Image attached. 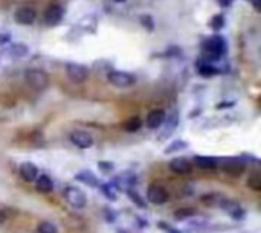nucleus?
Listing matches in <instances>:
<instances>
[{
  "label": "nucleus",
  "mask_w": 261,
  "mask_h": 233,
  "mask_svg": "<svg viewBox=\"0 0 261 233\" xmlns=\"http://www.w3.org/2000/svg\"><path fill=\"white\" fill-rule=\"evenodd\" d=\"M25 81L34 90H45L49 84V76L40 69H29L25 72Z\"/></svg>",
  "instance_id": "f257e3e1"
},
{
  "label": "nucleus",
  "mask_w": 261,
  "mask_h": 233,
  "mask_svg": "<svg viewBox=\"0 0 261 233\" xmlns=\"http://www.w3.org/2000/svg\"><path fill=\"white\" fill-rule=\"evenodd\" d=\"M206 60H218L223 54L226 52V42L220 35H214L203 45Z\"/></svg>",
  "instance_id": "f03ea898"
},
{
  "label": "nucleus",
  "mask_w": 261,
  "mask_h": 233,
  "mask_svg": "<svg viewBox=\"0 0 261 233\" xmlns=\"http://www.w3.org/2000/svg\"><path fill=\"white\" fill-rule=\"evenodd\" d=\"M64 197H66V201L75 209H84L86 204H87L86 193L78 187H73V186L66 187L64 189Z\"/></svg>",
  "instance_id": "7ed1b4c3"
},
{
  "label": "nucleus",
  "mask_w": 261,
  "mask_h": 233,
  "mask_svg": "<svg viewBox=\"0 0 261 233\" xmlns=\"http://www.w3.org/2000/svg\"><path fill=\"white\" fill-rule=\"evenodd\" d=\"M107 80L111 86L115 87H119V89H127V87H132L135 84V76L127 73V72H119V70H113L110 72Z\"/></svg>",
  "instance_id": "20e7f679"
},
{
  "label": "nucleus",
  "mask_w": 261,
  "mask_h": 233,
  "mask_svg": "<svg viewBox=\"0 0 261 233\" xmlns=\"http://www.w3.org/2000/svg\"><path fill=\"white\" fill-rule=\"evenodd\" d=\"M66 73L73 83H84L89 78V69L84 64H78V63H67Z\"/></svg>",
  "instance_id": "39448f33"
},
{
  "label": "nucleus",
  "mask_w": 261,
  "mask_h": 233,
  "mask_svg": "<svg viewBox=\"0 0 261 233\" xmlns=\"http://www.w3.org/2000/svg\"><path fill=\"white\" fill-rule=\"evenodd\" d=\"M147 198L152 204H164L168 201L170 193L165 187H162L159 184H152L147 189Z\"/></svg>",
  "instance_id": "423d86ee"
},
{
  "label": "nucleus",
  "mask_w": 261,
  "mask_h": 233,
  "mask_svg": "<svg viewBox=\"0 0 261 233\" xmlns=\"http://www.w3.org/2000/svg\"><path fill=\"white\" fill-rule=\"evenodd\" d=\"M70 142L75 146L81 148V149H87V148H90L93 145V137L89 133H86V131L77 130V131H73L70 134Z\"/></svg>",
  "instance_id": "0eeeda50"
},
{
  "label": "nucleus",
  "mask_w": 261,
  "mask_h": 233,
  "mask_svg": "<svg viewBox=\"0 0 261 233\" xmlns=\"http://www.w3.org/2000/svg\"><path fill=\"white\" fill-rule=\"evenodd\" d=\"M35 19H37V13L34 8H29V7L19 8L14 13V20L19 25H32L35 22Z\"/></svg>",
  "instance_id": "6e6552de"
},
{
  "label": "nucleus",
  "mask_w": 261,
  "mask_h": 233,
  "mask_svg": "<svg viewBox=\"0 0 261 233\" xmlns=\"http://www.w3.org/2000/svg\"><path fill=\"white\" fill-rule=\"evenodd\" d=\"M63 16H64V10L60 5H51L45 13V22L49 26H54L63 20Z\"/></svg>",
  "instance_id": "1a4fd4ad"
},
{
  "label": "nucleus",
  "mask_w": 261,
  "mask_h": 233,
  "mask_svg": "<svg viewBox=\"0 0 261 233\" xmlns=\"http://www.w3.org/2000/svg\"><path fill=\"white\" fill-rule=\"evenodd\" d=\"M20 177L25 180V181H35L37 177H39V169H37V166L31 162H25L20 165Z\"/></svg>",
  "instance_id": "9d476101"
},
{
  "label": "nucleus",
  "mask_w": 261,
  "mask_h": 233,
  "mask_svg": "<svg viewBox=\"0 0 261 233\" xmlns=\"http://www.w3.org/2000/svg\"><path fill=\"white\" fill-rule=\"evenodd\" d=\"M165 121L167 119H165L164 110H153V111L148 113V116H147V125H148V128H152V130L159 128Z\"/></svg>",
  "instance_id": "9b49d317"
},
{
  "label": "nucleus",
  "mask_w": 261,
  "mask_h": 233,
  "mask_svg": "<svg viewBox=\"0 0 261 233\" xmlns=\"http://www.w3.org/2000/svg\"><path fill=\"white\" fill-rule=\"evenodd\" d=\"M170 169L176 174H188L191 171V163L183 157H177L170 162Z\"/></svg>",
  "instance_id": "f8f14e48"
},
{
  "label": "nucleus",
  "mask_w": 261,
  "mask_h": 233,
  "mask_svg": "<svg viewBox=\"0 0 261 233\" xmlns=\"http://www.w3.org/2000/svg\"><path fill=\"white\" fill-rule=\"evenodd\" d=\"M243 169H244L243 163H240V162L235 160V159H228V160L223 162V171L228 172L229 175L237 177V175H240V174L243 172Z\"/></svg>",
  "instance_id": "ddd939ff"
},
{
  "label": "nucleus",
  "mask_w": 261,
  "mask_h": 233,
  "mask_svg": "<svg viewBox=\"0 0 261 233\" xmlns=\"http://www.w3.org/2000/svg\"><path fill=\"white\" fill-rule=\"evenodd\" d=\"M194 163L197 168L200 169H215L217 166V160L214 157H209V155H196L194 157Z\"/></svg>",
  "instance_id": "4468645a"
},
{
  "label": "nucleus",
  "mask_w": 261,
  "mask_h": 233,
  "mask_svg": "<svg viewBox=\"0 0 261 233\" xmlns=\"http://www.w3.org/2000/svg\"><path fill=\"white\" fill-rule=\"evenodd\" d=\"M35 181H37V189L43 193H48L54 189V183L48 175H39Z\"/></svg>",
  "instance_id": "2eb2a0df"
},
{
  "label": "nucleus",
  "mask_w": 261,
  "mask_h": 233,
  "mask_svg": "<svg viewBox=\"0 0 261 233\" xmlns=\"http://www.w3.org/2000/svg\"><path fill=\"white\" fill-rule=\"evenodd\" d=\"M8 52H10V55L14 57V58H23V57L28 55L29 49H28V46L23 45V43H16V45H13V46L10 48Z\"/></svg>",
  "instance_id": "dca6fc26"
},
{
  "label": "nucleus",
  "mask_w": 261,
  "mask_h": 233,
  "mask_svg": "<svg viewBox=\"0 0 261 233\" xmlns=\"http://www.w3.org/2000/svg\"><path fill=\"white\" fill-rule=\"evenodd\" d=\"M77 180H80V181H83L84 184H87V186H96L98 184V178L90 172V171H83V172H80V174H77V177H75Z\"/></svg>",
  "instance_id": "f3484780"
},
{
  "label": "nucleus",
  "mask_w": 261,
  "mask_h": 233,
  "mask_svg": "<svg viewBox=\"0 0 261 233\" xmlns=\"http://www.w3.org/2000/svg\"><path fill=\"white\" fill-rule=\"evenodd\" d=\"M141 127H142V121L139 118H132L124 125L125 131H128V133H136V131H139Z\"/></svg>",
  "instance_id": "a211bd4d"
},
{
  "label": "nucleus",
  "mask_w": 261,
  "mask_h": 233,
  "mask_svg": "<svg viewBox=\"0 0 261 233\" xmlns=\"http://www.w3.org/2000/svg\"><path fill=\"white\" fill-rule=\"evenodd\" d=\"M37 233H57V227L49 221H43L37 225Z\"/></svg>",
  "instance_id": "6ab92c4d"
},
{
  "label": "nucleus",
  "mask_w": 261,
  "mask_h": 233,
  "mask_svg": "<svg viewBox=\"0 0 261 233\" xmlns=\"http://www.w3.org/2000/svg\"><path fill=\"white\" fill-rule=\"evenodd\" d=\"M223 26H225V17H223L221 14H217L209 20V28L214 31H220Z\"/></svg>",
  "instance_id": "aec40b11"
},
{
  "label": "nucleus",
  "mask_w": 261,
  "mask_h": 233,
  "mask_svg": "<svg viewBox=\"0 0 261 233\" xmlns=\"http://www.w3.org/2000/svg\"><path fill=\"white\" fill-rule=\"evenodd\" d=\"M139 23H141L147 31H153V29H155V20H153L152 16H148V14L139 16Z\"/></svg>",
  "instance_id": "412c9836"
},
{
  "label": "nucleus",
  "mask_w": 261,
  "mask_h": 233,
  "mask_svg": "<svg viewBox=\"0 0 261 233\" xmlns=\"http://www.w3.org/2000/svg\"><path fill=\"white\" fill-rule=\"evenodd\" d=\"M247 186L253 190H261V177H259V174H252L247 180Z\"/></svg>",
  "instance_id": "4be33fe9"
},
{
  "label": "nucleus",
  "mask_w": 261,
  "mask_h": 233,
  "mask_svg": "<svg viewBox=\"0 0 261 233\" xmlns=\"http://www.w3.org/2000/svg\"><path fill=\"white\" fill-rule=\"evenodd\" d=\"M191 215H194V210L193 209H179V210L174 212V216L177 219H185V218H188Z\"/></svg>",
  "instance_id": "5701e85b"
},
{
  "label": "nucleus",
  "mask_w": 261,
  "mask_h": 233,
  "mask_svg": "<svg viewBox=\"0 0 261 233\" xmlns=\"http://www.w3.org/2000/svg\"><path fill=\"white\" fill-rule=\"evenodd\" d=\"M215 70H217V69L212 67V66H209V64H203V66H200V69H199V72H200L203 76H211V75L217 73Z\"/></svg>",
  "instance_id": "b1692460"
},
{
  "label": "nucleus",
  "mask_w": 261,
  "mask_h": 233,
  "mask_svg": "<svg viewBox=\"0 0 261 233\" xmlns=\"http://www.w3.org/2000/svg\"><path fill=\"white\" fill-rule=\"evenodd\" d=\"M101 189H102V192H104V195L108 197L110 200H115V198H116V193H113V187H111L110 184H105V186H102Z\"/></svg>",
  "instance_id": "393cba45"
},
{
  "label": "nucleus",
  "mask_w": 261,
  "mask_h": 233,
  "mask_svg": "<svg viewBox=\"0 0 261 233\" xmlns=\"http://www.w3.org/2000/svg\"><path fill=\"white\" fill-rule=\"evenodd\" d=\"M185 146H186V143H185V142H182V140H177V142H174V145L168 146V148L165 149V152H173V151H179V149H183Z\"/></svg>",
  "instance_id": "a878e982"
},
{
  "label": "nucleus",
  "mask_w": 261,
  "mask_h": 233,
  "mask_svg": "<svg viewBox=\"0 0 261 233\" xmlns=\"http://www.w3.org/2000/svg\"><path fill=\"white\" fill-rule=\"evenodd\" d=\"M10 34H7V35H0V43H7V42H10Z\"/></svg>",
  "instance_id": "bb28decb"
},
{
  "label": "nucleus",
  "mask_w": 261,
  "mask_h": 233,
  "mask_svg": "<svg viewBox=\"0 0 261 233\" xmlns=\"http://www.w3.org/2000/svg\"><path fill=\"white\" fill-rule=\"evenodd\" d=\"M220 2V5L221 7H228V5H231L232 4V0H218Z\"/></svg>",
  "instance_id": "cd10ccee"
},
{
  "label": "nucleus",
  "mask_w": 261,
  "mask_h": 233,
  "mask_svg": "<svg viewBox=\"0 0 261 233\" xmlns=\"http://www.w3.org/2000/svg\"><path fill=\"white\" fill-rule=\"evenodd\" d=\"M2 221H5V213L0 210V222H2Z\"/></svg>",
  "instance_id": "c85d7f7f"
},
{
  "label": "nucleus",
  "mask_w": 261,
  "mask_h": 233,
  "mask_svg": "<svg viewBox=\"0 0 261 233\" xmlns=\"http://www.w3.org/2000/svg\"><path fill=\"white\" fill-rule=\"evenodd\" d=\"M253 7H255V10H256V11L259 10V5H258V0H253Z\"/></svg>",
  "instance_id": "c756f323"
},
{
  "label": "nucleus",
  "mask_w": 261,
  "mask_h": 233,
  "mask_svg": "<svg viewBox=\"0 0 261 233\" xmlns=\"http://www.w3.org/2000/svg\"><path fill=\"white\" fill-rule=\"evenodd\" d=\"M161 227H165V230H170V228H168V225H167V224H161ZM171 233H174V231H171Z\"/></svg>",
  "instance_id": "7c9ffc66"
},
{
  "label": "nucleus",
  "mask_w": 261,
  "mask_h": 233,
  "mask_svg": "<svg viewBox=\"0 0 261 233\" xmlns=\"http://www.w3.org/2000/svg\"><path fill=\"white\" fill-rule=\"evenodd\" d=\"M113 2H116V4H124L125 0H113Z\"/></svg>",
  "instance_id": "2f4dec72"
}]
</instances>
